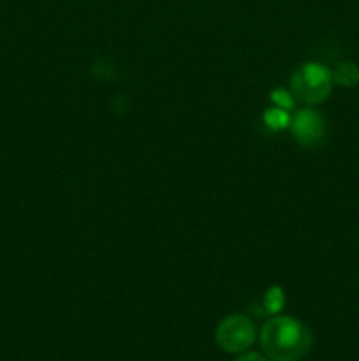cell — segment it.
<instances>
[{"mask_svg": "<svg viewBox=\"0 0 359 361\" xmlns=\"http://www.w3.org/2000/svg\"><path fill=\"white\" fill-rule=\"evenodd\" d=\"M264 355L273 361H299L312 349V334L294 317H273L259 335Z\"/></svg>", "mask_w": 359, "mask_h": 361, "instance_id": "cell-1", "label": "cell"}, {"mask_svg": "<svg viewBox=\"0 0 359 361\" xmlns=\"http://www.w3.org/2000/svg\"><path fill=\"white\" fill-rule=\"evenodd\" d=\"M292 134L296 141L303 147H319L326 136V123L324 118L313 109H301L292 118Z\"/></svg>", "mask_w": 359, "mask_h": 361, "instance_id": "cell-4", "label": "cell"}, {"mask_svg": "<svg viewBox=\"0 0 359 361\" xmlns=\"http://www.w3.org/2000/svg\"><path fill=\"white\" fill-rule=\"evenodd\" d=\"M217 345L225 353L238 355L246 351L256 341V326L248 317L241 314H234L222 321L215 331Z\"/></svg>", "mask_w": 359, "mask_h": 361, "instance_id": "cell-3", "label": "cell"}, {"mask_svg": "<svg viewBox=\"0 0 359 361\" xmlns=\"http://www.w3.org/2000/svg\"><path fill=\"white\" fill-rule=\"evenodd\" d=\"M234 361H270V358H264L263 355H257V353H246V355L239 356Z\"/></svg>", "mask_w": 359, "mask_h": 361, "instance_id": "cell-9", "label": "cell"}, {"mask_svg": "<svg viewBox=\"0 0 359 361\" xmlns=\"http://www.w3.org/2000/svg\"><path fill=\"white\" fill-rule=\"evenodd\" d=\"M264 122H266L267 127L271 129L278 130V129H284V127L289 126L291 118H289V113L282 108H270L266 113H264Z\"/></svg>", "mask_w": 359, "mask_h": 361, "instance_id": "cell-6", "label": "cell"}, {"mask_svg": "<svg viewBox=\"0 0 359 361\" xmlns=\"http://www.w3.org/2000/svg\"><path fill=\"white\" fill-rule=\"evenodd\" d=\"M263 305H264V312L277 314L278 310L284 307V293H282V289L278 288L270 289V291L264 295Z\"/></svg>", "mask_w": 359, "mask_h": 361, "instance_id": "cell-7", "label": "cell"}, {"mask_svg": "<svg viewBox=\"0 0 359 361\" xmlns=\"http://www.w3.org/2000/svg\"><path fill=\"white\" fill-rule=\"evenodd\" d=\"M333 81L341 87H354L359 83V67L352 62L341 63L333 73Z\"/></svg>", "mask_w": 359, "mask_h": 361, "instance_id": "cell-5", "label": "cell"}, {"mask_svg": "<svg viewBox=\"0 0 359 361\" xmlns=\"http://www.w3.org/2000/svg\"><path fill=\"white\" fill-rule=\"evenodd\" d=\"M271 99H273V102L277 104V108L285 109V111L294 106V97H292V94H289V92L285 90H275Z\"/></svg>", "mask_w": 359, "mask_h": 361, "instance_id": "cell-8", "label": "cell"}, {"mask_svg": "<svg viewBox=\"0 0 359 361\" xmlns=\"http://www.w3.org/2000/svg\"><path fill=\"white\" fill-rule=\"evenodd\" d=\"M333 83V74L326 67L319 63H305L292 74L291 88L299 101L319 104L329 97Z\"/></svg>", "mask_w": 359, "mask_h": 361, "instance_id": "cell-2", "label": "cell"}]
</instances>
